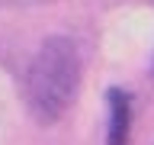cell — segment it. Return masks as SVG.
Returning a JSON list of instances; mask_svg holds the SVG:
<instances>
[{
  "label": "cell",
  "mask_w": 154,
  "mask_h": 145,
  "mask_svg": "<svg viewBox=\"0 0 154 145\" xmlns=\"http://www.w3.org/2000/svg\"><path fill=\"white\" fill-rule=\"evenodd\" d=\"M42 3H58V0H0V10H7V7L26 10V7H42Z\"/></svg>",
  "instance_id": "3"
},
{
  "label": "cell",
  "mask_w": 154,
  "mask_h": 145,
  "mask_svg": "<svg viewBox=\"0 0 154 145\" xmlns=\"http://www.w3.org/2000/svg\"><path fill=\"white\" fill-rule=\"evenodd\" d=\"M80 48L67 36H48L29 61L26 103L38 126H55L80 90Z\"/></svg>",
  "instance_id": "1"
},
{
  "label": "cell",
  "mask_w": 154,
  "mask_h": 145,
  "mask_svg": "<svg viewBox=\"0 0 154 145\" xmlns=\"http://www.w3.org/2000/svg\"><path fill=\"white\" fill-rule=\"evenodd\" d=\"M109 103V126H106V145H128L132 139V123H135V97L122 87L106 90Z\"/></svg>",
  "instance_id": "2"
}]
</instances>
